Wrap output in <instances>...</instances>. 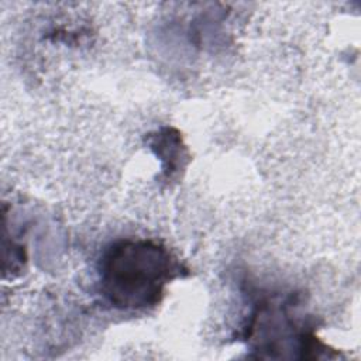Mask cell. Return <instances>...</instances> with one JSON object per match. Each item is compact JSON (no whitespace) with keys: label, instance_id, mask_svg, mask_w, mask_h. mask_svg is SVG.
Listing matches in <instances>:
<instances>
[{"label":"cell","instance_id":"obj_1","mask_svg":"<svg viewBox=\"0 0 361 361\" xmlns=\"http://www.w3.org/2000/svg\"><path fill=\"white\" fill-rule=\"evenodd\" d=\"M179 268L161 244L142 238L111 243L99 261L100 290L104 299L123 310L155 306L165 285Z\"/></svg>","mask_w":361,"mask_h":361},{"label":"cell","instance_id":"obj_2","mask_svg":"<svg viewBox=\"0 0 361 361\" xmlns=\"http://www.w3.org/2000/svg\"><path fill=\"white\" fill-rule=\"evenodd\" d=\"M151 148L157 157L162 161L164 173L169 179L182 166V158H185L182 140L173 128H164L151 135Z\"/></svg>","mask_w":361,"mask_h":361}]
</instances>
